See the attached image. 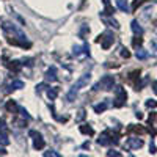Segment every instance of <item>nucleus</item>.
<instances>
[{
  "mask_svg": "<svg viewBox=\"0 0 157 157\" xmlns=\"http://www.w3.org/2000/svg\"><path fill=\"white\" fill-rule=\"evenodd\" d=\"M0 130H5V121L0 120Z\"/></svg>",
  "mask_w": 157,
  "mask_h": 157,
  "instance_id": "nucleus-36",
  "label": "nucleus"
},
{
  "mask_svg": "<svg viewBox=\"0 0 157 157\" xmlns=\"http://www.w3.org/2000/svg\"><path fill=\"white\" fill-rule=\"evenodd\" d=\"M102 2H104V5H105V10L102 11V14H104V16H112L115 10H113L112 5H110V0H102Z\"/></svg>",
  "mask_w": 157,
  "mask_h": 157,
  "instance_id": "nucleus-12",
  "label": "nucleus"
},
{
  "mask_svg": "<svg viewBox=\"0 0 157 157\" xmlns=\"http://www.w3.org/2000/svg\"><path fill=\"white\" fill-rule=\"evenodd\" d=\"M6 110H8V112H16V110H19V107L16 105L14 101H8V102H6Z\"/></svg>",
  "mask_w": 157,
  "mask_h": 157,
  "instance_id": "nucleus-22",
  "label": "nucleus"
},
{
  "mask_svg": "<svg viewBox=\"0 0 157 157\" xmlns=\"http://www.w3.org/2000/svg\"><path fill=\"white\" fill-rule=\"evenodd\" d=\"M121 55H123L124 58H129V57H130V54H129L127 49H121Z\"/></svg>",
  "mask_w": 157,
  "mask_h": 157,
  "instance_id": "nucleus-33",
  "label": "nucleus"
},
{
  "mask_svg": "<svg viewBox=\"0 0 157 157\" xmlns=\"http://www.w3.org/2000/svg\"><path fill=\"white\" fill-rule=\"evenodd\" d=\"M47 96H49L50 101L57 99V96H58V90H57V88H49V90H47Z\"/></svg>",
  "mask_w": 157,
  "mask_h": 157,
  "instance_id": "nucleus-20",
  "label": "nucleus"
},
{
  "mask_svg": "<svg viewBox=\"0 0 157 157\" xmlns=\"http://www.w3.org/2000/svg\"><path fill=\"white\" fill-rule=\"evenodd\" d=\"M116 6L120 8L121 11H124V13L129 11V6H127V3L124 2V0H116Z\"/></svg>",
  "mask_w": 157,
  "mask_h": 157,
  "instance_id": "nucleus-21",
  "label": "nucleus"
},
{
  "mask_svg": "<svg viewBox=\"0 0 157 157\" xmlns=\"http://www.w3.org/2000/svg\"><path fill=\"white\" fill-rule=\"evenodd\" d=\"M152 90H154V93L157 94V80H154V82H152Z\"/></svg>",
  "mask_w": 157,
  "mask_h": 157,
  "instance_id": "nucleus-35",
  "label": "nucleus"
},
{
  "mask_svg": "<svg viewBox=\"0 0 157 157\" xmlns=\"http://www.w3.org/2000/svg\"><path fill=\"white\" fill-rule=\"evenodd\" d=\"M30 135L35 137V138H33V148H35V149H43V148L46 146V141L43 140L41 134L35 132V130H30Z\"/></svg>",
  "mask_w": 157,
  "mask_h": 157,
  "instance_id": "nucleus-7",
  "label": "nucleus"
},
{
  "mask_svg": "<svg viewBox=\"0 0 157 157\" xmlns=\"http://www.w3.org/2000/svg\"><path fill=\"white\" fill-rule=\"evenodd\" d=\"M21 88H24V82L22 80H14V82H11L10 85H8V90L11 91V90H21Z\"/></svg>",
  "mask_w": 157,
  "mask_h": 157,
  "instance_id": "nucleus-17",
  "label": "nucleus"
},
{
  "mask_svg": "<svg viewBox=\"0 0 157 157\" xmlns=\"http://www.w3.org/2000/svg\"><path fill=\"white\" fill-rule=\"evenodd\" d=\"M19 112H21V115H22V118H25V120H30V115L27 113V112H25L22 107H19Z\"/></svg>",
  "mask_w": 157,
  "mask_h": 157,
  "instance_id": "nucleus-30",
  "label": "nucleus"
},
{
  "mask_svg": "<svg viewBox=\"0 0 157 157\" xmlns=\"http://www.w3.org/2000/svg\"><path fill=\"white\" fill-rule=\"evenodd\" d=\"M137 78H140V69H137V71H132V72L129 74V80H130V82L137 80Z\"/></svg>",
  "mask_w": 157,
  "mask_h": 157,
  "instance_id": "nucleus-24",
  "label": "nucleus"
},
{
  "mask_svg": "<svg viewBox=\"0 0 157 157\" xmlns=\"http://www.w3.org/2000/svg\"><path fill=\"white\" fill-rule=\"evenodd\" d=\"M143 3H145V0H134V2H132V8H130V10H132V11H137L138 6H141Z\"/></svg>",
  "mask_w": 157,
  "mask_h": 157,
  "instance_id": "nucleus-25",
  "label": "nucleus"
},
{
  "mask_svg": "<svg viewBox=\"0 0 157 157\" xmlns=\"http://www.w3.org/2000/svg\"><path fill=\"white\" fill-rule=\"evenodd\" d=\"M146 107H148V109H155V107H157V101H154V99L146 101Z\"/></svg>",
  "mask_w": 157,
  "mask_h": 157,
  "instance_id": "nucleus-27",
  "label": "nucleus"
},
{
  "mask_svg": "<svg viewBox=\"0 0 157 157\" xmlns=\"http://www.w3.org/2000/svg\"><path fill=\"white\" fill-rule=\"evenodd\" d=\"M96 41L101 43V47H102L104 50H109V49L112 47V44L115 43V35H113V32L107 30V32H104L102 35H99V36L96 38Z\"/></svg>",
  "mask_w": 157,
  "mask_h": 157,
  "instance_id": "nucleus-3",
  "label": "nucleus"
},
{
  "mask_svg": "<svg viewBox=\"0 0 157 157\" xmlns=\"http://www.w3.org/2000/svg\"><path fill=\"white\" fill-rule=\"evenodd\" d=\"M107 155H115V157H120L121 155V152H118V151H107Z\"/></svg>",
  "mask_w": 157,
  "mask_h": 157,
  "instance_id": "nucleus-32",
  "label": "nucleus"
},
{
  "mask_svg": "<svg viewBox=\"0 0 157 157\" xmlns=\"http://www.w3.org/2000/svg\"><path fill=\"white\" fill-rule=\"evenodd\" d=\"M83 118H85V110L82 109L80 112H78V115H77V118H75V121H82Z\"/></svg>",
  "mask_w": 157,
  "mask_h": 157,
  "instance_id": "nucleus-28",
  "label": "nucleus"
},
{
  "mask_svg": "<svg viewBox=\"0 0 157 157\" xmlns=\"http://www.w3.org/2000/svg\"><path fill=\"white\" fill-rule=\"evenodd\" d=\"M127 134H132V132H137V134H145L146 129L141 127V126H134V124H129V127L126 129Z\"/></svg>",
  "mask_w": 157,
  "mask_h": 157,
  "instance_id": "nucleus-10",
  "label": "nucleus"
},
{
  "mask_svg": "<svg viewBox=\"0 0 157 157\" xmlns=\"http://www.w3.org/2000/svg\"><path fill=\"white\" fill-rule=\"evenodd\" d=\"M8 143H10V138H8L6 132H5V130H0V145H3V146H6Z\"/></svg>",
  "mask_w": 157,
  "mask_h": 157,
  "instance_id": "nucleus-18",
  "label": "nucleus"
},
{
  "mask_svg": "<svg viewBox=\"0 0 157 157\" xmlns=\"http://www.w3.org/2000/svg\"><path fill=\"white\" fill-rule=\"evenodd\" d=\"M120 141V135L118 134H113L110 132V130H104V132L101 134V137L98 138V143L102 146H107V145H116V143Z\"/></svg>",
  "mask_w": 157,
  "mask_h": 157,
  "instance_id": "nucleus-2",
  "label": "nucleus"
},
{
  "mask_svg": "<svg viewBox=\"0 0 157 157\" xmlns=\"http://www.w3.org/2000/svg\"><path fill=\"white\" fill-rule=\"evenodd\" d=\"M2 29H3V32H6V33H11L13 36H17L19 39H25V35L16 27L14 24H10V22H3V25H2Z\"/></svg>",
  "mask_w": 157,
  "mask_h": 157,
  "instance_id": "nucleus-6",
  "label": "nucleus"
},
{
  "mask_svg": "<svg viewBox=\"0 0 157 157\" xmlns=\"http://www.w3.org/2000/svg\"><path fill=\"white\" fill-rule=\"evenodd\" d=\"M80 132L91 137V135H94V129L91 127V126H88V124H82V126H80Z\"/></svg>",
  "mask_w": 157,
  "mask_h": 157,
  "instance_id": "nucleus-13",
  "label": "nucleus"
},
{
  "mask_svg": "<svg viewBox=\"0 0 157 157\" xmlns=\"http://www.w3.org/2000/svg\"><path fill=\"white\" fill-rule=\"evenodd\" d=\"M135 57L138 58V60H146L148 57H149V54L145 50V49H137V52H135Z\"/></svg>",
  "mask_w": 157,
  "mask_h": 157,
  "instance_id": "nucleus-16",
  "label": "nucleus"
},
{
  "mask_svg": "<svg viewBox=\"0 0 157 157\" xmlns=\"http://www.w3.org/2000/svg\"><path fill=\"white\" fill-rule=\"evenodd\" d=\"M132 44H134V47H138V46H141V44H143V39L137 35V36L132 39Z\"/></svg>",
  "mask_w": 157,
  "mask_h": 157,
  "instance_id": "nucleus-26",
  "label": "nucleus"
},
{
  "mask_svg": "<svg viewBox=\"0 0 157 157\" xmlns=\"http://www.w3.org/2000/svg\"><path fill=\"white\" fill-rule=\"evenodd\" d=\"M107 105H109V102H107V99H105V101H102L101 104H96V105H94V112H96V113H102L104 110L107 109Z\"/></svg>",
  "mask_w": 157,
  "mask_h": 157,
  "instance_id": "nucleus-14",
  "label": "nucleus"
},
{
  "mask_svg": "<svg viewBox=\"0 0 157 157\" xmlns=\"http://www.w3.org/2000/svg\"><path fill=\"white\" fill-rule=\"evenodd\" d=\"M126 146L129 149H140L143 146V140L141 138H137V137H132L126 141Z\"/></svg>",
  "mask_w": 157,
  "mask_h": 157,
  "instance_id": "nucleus-8",
  "label": "nucleus"
},
{
  "mask_svg": "<svg viewBox=\"0 0 157 157\" xmlns=\"http://www.w3.org/2000/svg\"><path fill=\"white\" fill-rule=\"evenodd\" d=\"M46 78H47V80H50V82H55L57 80V68L55 66H52L50 69H47Z\"/></svg>",
  "mask_w": 157,
  "mask_h": 157,
  "instance_id": "nucleus-11",
  "label": "nucleus"
},
{
  "mask_svg": "<svg viewBox=\"0 0 157 157\" xmlns=\"http://www.w3.org/2000/svg\"><path fill=\"white\" fill-rule=\"evenodd\" d=\"M149 152H151V154H155V152H157V151H155V145H154L152 141L149 143Z\"/></svg>",
  "mask_w": 157,
  "mask_h": 157,
  "instance_id": "nucleus-34",
  "label": "nucleus"
},
{
  "mask_svg": "<svg viewBox=\"0 0 157 157\" xmlns=\"http://www.w3.org/2000/svg\"><path fill=\"white\" fill-rule=\"evenodd\" d=\"M104 19V22H105V24H109L110 25V27H115V29H120V24H118L115 19H105V17H102Z\"/></svg>",
  "mask_w": 157,
  "mask_h": 157,
  "instance_id": "nucleus-23",
  "label": "nucleus"
},
{
  "mask_svg": "<svg viewBox=\"0 0 157 157\" xmlns=\"http://www.w3.org/2000/svg\"><path fill=\"white\" fill-rule=\"evenodd\" d=\"M8 44H13V46H21V47H27V49H30L32 47V44L29 43V41H25V39H14V38H8Z\"/></svg>",
  "mask_w": 157,
  "mask_h": 157,
  "instance_id": "nucleus-9",
  "label": "nucleus"
},
{
  "mask_svg": "<svg viewBox=\"0 0 157 157\" xmlns=\"http://www.w3.org/2000/svg\"><path fill=\"white\" fill-rule=\"evenodd\" d=\"M115 99H113V107L120 109L123 105H126V101H127V93L123 86H115Z\"/></svg>",
  "mask_w": 157,
  "mask_h": 157,
  "instance_id": "nucleus-4",
  "label": "nucleus"
},
{
  "mask_svg": "<svg viewBox=\"0 0 157 157\" xmlns=\"http://www.w3.org/2000/svg\"><path fill=\"white\" fill-rule=\"evenodd\" d=\"M113 85H115V77H113V75H104L101 80L94 85V90H105V91H110V90H113Z\"/></svg>",
  "mask_w": 157,
  "mask_h": 157,
  "instance_id": "nucleus-5",
  "label": "nucleus"
},
{
  "mask_svg": "<svg viewBox=\"0 0 157 157\" xmlns=\"http://www.w3.org/2000/svg\"><path fill=\"white\" fill-rule=\"evenodd\" d=\"M130 25H132V30H134V33H135V35H138V36H141V35H143V29L140 27L138 21H132V24H130Z\"/></svg>",
  "mask_w": 157,
  "mask_h": 157,
  "instance_id": "nucleus-15",
  "label": "nucleus"
},
{
  "mask_svg": "<svg viewBox=\"0 0 157 157\" xmlns=\"http://www.w3.org/2000/svg\"><path fill=\"white\" fill-rule=\"evenodd\" d=\"M6 66H8L10 69H13L14 72H19V69H21V63H19V61H10V63H6Z\"/></svg>",
  "mask_w": 157,
  "mask_h": 157,
  "instance_id": "nucleus-19",
  "label": "nucleus"
},
{
  "mask_svg": "<svg viewBox=\"0 0 157 157\" xmlns=\"http://www.w3.org/2000/svg\"><path fill=\"white\" fill-rule=\"evenodd\" d=\"M135 116H137V118H138V120H141V118H143V115H141V113H140V112H137V113H135Z\"/></svg>",
  "mask_w": 157,
  "mask_h": 157,
  "instance_id": "nucleus-37",
  "label": "nucleus"
},
{
  "mask_svg": "<svg viewBox=\"0 0 157 157\" xmlns=\"http://www.w3.org/2000/svg\"><path fill=\"white\" fill-rule=\"evenodd\" d=\"M90 78H91V75L90 74H83L78 80L74 83V86L71 88V91L68 93V101L71 102V101H74V98H75V94H77V91L78 90H82L83 86H86L88 85V82H90Z\"/></svg>",
  "mask_w": 157,
  "mask_h": 157,
  "instance_id": "nucleus-1",
  "label": "nucleus"
},
{
  "mask_svg": "<svg viewBox=\"0 0 157 157\" xmlns=\"http://www.w3.org/2000/svg\"><path fill=\"white\" fill-rule=\"evenodd\" d=\"M44 155H46V157H49V155H52V157H60V154L55 152V151H46Z\"/></svg>",
  "mask_w": 157,
  "mask_h": 157,
  "instance_id": "nucleus-29",
  "label": "nucleus"
},
{
  "mask_svg": "<svg viewBox=\"0 0 157 157\" xmlns=\"http://www.w3.org/2000/svg\"><path fill=\"white\" fill-rule=\"evenodd\" d=\"M146 132H149V134H151V135H152V137H154V135H155V134H157V130H155V129H154V127H152V126H151V124H149V127H148V129H146Z\"/></svg>",
  "mask_w": 157,
  "mask_h": 157,
  "instance_id": "nucleus-31",
  "label": "nucleus"
}]
</instances>
